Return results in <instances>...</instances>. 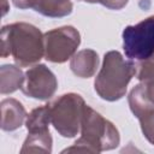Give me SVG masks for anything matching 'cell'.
<instances>
[{"instance_id": "obj_4", "label": "cell", "mask_w": 154, "mask_h": 154, "mask_svg": "<svg viewBox=\"0 0 154 154\" xmlns=\"http://www.w3.org/2000/svg\"><path fill=\"white\" fill-rule=\"evenodd\" d=\"M84 107L83 97L76 93L64 94L49 103L51 123L60 136L71 138L78 134Z\"/></svg>"}, {"instance_id": "obj_6", "label": "cell", "mask_w": 154, "mask_h": 154, "mask_svg": "<svg viewBox=\"0 0 154 154\" xmlns=\"http://www.w3.org/2000/svg\"><path fill=\"white\" fill-rule=\"evenodd\" d=\"M45 58L52 63H65L71 59L81 43V35L71 25L52 29L43 34Z\"/></svg>"}, {"instance_id": "obj_20", "label": "cell", "mask_w": 154, "mask_h": 154, "mask_svg": "<svg viewBox=\"0 0 154 154\" xmlns=\"http://www.w3.org/2000/svg\"><path fill=\"white\" fill-rule=\"evenodd\" d=\"M82 1L89 2V4H97V2H99V0H82Z\"/></svg>"}, {"instance_id": "obj_19", "label": "cell", "mask_w": 154, "mask_h": 154, "mask_svg": "<svg viewBox=\"0 0 154 154\" xmlns=\"http://www.w3.org/2000/svg\"><path fill=\"white\" fill-rule=\"evenodd\" d=\"M1 1H2V6H4L2 7V16H5L6 12H7V10H8L7 8V0H1Z\"/></svg>"}, {"instance_id": "obj_12", "label": "cell", "mask_w": 154, "mask_h": 154, "mask_svg": "<svg viewBox=\"0 0 154 154\" xmlns=\"http://www.w3.org/2000/svg\"><path fill=\"white\" fill-rule=\"evenodd\" d=\"M34 10L46 17L60 18L69 16L73 10V5L71 0H38Z\"/></svg>"}, {"instance_id": "obj_14", "label": "cell", "mask_w": 154, "mask_h": 154, "mask_svg": "<svg viewBox=\"0 0 154 154\" xmlns=\"http://www.w3.org/2000/svg\"><path fill=\"white\" fill-rule=\"evenodd\" d=\"M51 123V109L49 105L40 106L34 108L25 119V126L28 134L48 131V125Z\"/></svg>"}, {"instance_id": "obj_15", "label": "cell", "mask_w": 154, "mask_h": 154, "mask_svg": "<svg viewBox=\"0 0 154 154\" xmlns=\"http://www.w3.org/2000/svg\"><path fill=\"white\" fill-rule=\"evenodd\" d=\"M136 67V78L140 82L154 81V53L141 61H134Z\"/></svg>"}, {"instance_id": "obj_2", "label": "cell", "mask_w": 154, "mask_h": 154, "mask_svg": "<svg viewBox=\"0 0 154 154\" xmlns=\"http://www.w3.org/2000/svg\"><path fill=\"white\" fill-rule=\"evenodd\" d=\"M119 143L118 129L99 112L85 105L81 122V137L61 153H100L114 149Z\"/></svg>"}, {"instance_id": "obj_8", "label": "cell", "mask_w": 154, "mask_h": 154, "mask_svg": "<svg viewBox=\"0 0 154 154\" xmlns=\"http://www.w3.org/2000/svg\"><path fill=\"white\" fill-rule=\"evenodd\" d=\"M129 106L138 119L154 109V81L141 82L135 85L128 96Z\"/></svg>"}, {"instance_id": "obj_10", "label": "cell", "mask_w": 154, "mask_h": 154, "mask_svg": "<svg viewBox=\"0 0 154 154\" xmlns=\"http://www.w3.org/2000/svg\"><path fill=\"white\" fill-rule=\"evenodd\" d=\"M99 55L93 49H82L77 52L70 61L71 71L79 78L93 77L99 67Z\"/></svg>"}, {"instance_id": "obj_16", "label": "cell", "mask_w": 154, "mask_h": 154, "mask_svg": "<svg viewBox=\"0 0 154 154\" xmlns=\"http://www.w3.org/2000/svg\"><path fill=\"white\" fill-rule=\"evenodd\" d=\"M141 130L149 143L154 146V109L138 118Z\"/></svg>"}, {"instance_id": "obj_1", "label": "cell", "mask_w": 154, "mask_h": 154, "mask_svg": "<svg viewBox=\"0 0 154 154\" xmlns=\"http://www.w3.org/2000/svg\"><path fill=\"white\" fill-rule=\"evenodd\" d=\"M12 57L18 66L38 63L45 55L43 34L32 24L17 22L1 29V57Z\"/></svg>"}, {"instance_id": "obj_13", "label": "cell", "mask_w": 154, "mask_h": 154, "mask_svg": "<svg viewBox=\"0 0 154 154\" xmlns=\"http://www.w3.org/2000/svg\"><path fill=\"white\" fill-rule=\"evenodd\" d=\"M53 140L49 130L42 132L28 134L20 153H51L52 152Z\"/></svg>"}, {"instance_id": "obj_11", "label": "cell", "mask_w": 154, "mask_h": 154, "mask_svg": "<svg viewBox=\"0 0 154 154\" xmlns=\"http://www.w3.org/2000/svg\"><path fill=\"white\" fill-rule=\"evenodd\" d=\"M24 83V73L20 67L11 64L0 67V93L11 94L22 88Z\"/></svg>"}, {"instance_id": "obj_5", "label": "cell", "mask_w": 154, "mask_h": 154, "mask_svg": "<svg viewBox=\"0 0 154 154\" xmlns=\"http://www.w3.org/2000/svg\"><path fill=\"white\" fill-rule=\"evenodd\" d=\"M123 49L132 61L144 60L154 53V16L123 30Z\"/></svg>"}, {"instance_id": "obj_9", "label": "cell", "mask_w": 154, "mask_h": 154, "mask_svg": "<svg viewBox=\"0 0 154 154\" xmlns=\"http://www.w3.org/2000/svg\"><path fill=\"white\" fill-rule=\"evenodd\" d=\"M1 129L4 131H14L23 125L26 117L24 106L16 99H5L0 103Z\"/></svg>"}, {"instance_id": "obj_18", "label": "cell", "mask_w": 154, "mask_h": 154, "mask_svg": "<svg viewBox=\"0 0 154 154\" xmlns=\"http://www.w3.org/2000/svg\"><path fill=\"white\" fill-rule=\"evenodd\" d=\"M38 0H12L13 5L20 10H26V8H34Z\"/></svg>"}, {"instance_id": "obj_3", "label": "cell", "mask_w": 154, "mask_h": 154, "mask_svg": "<svg viewBox=\"0 0 154 154\" xmlns=\"http://www.w3.org/2000/svg\"><path fill=\"white\" fill-rule=\"evenodd\" d=\"M134 76H136L135 63L124 59L118 51H109L105 54L101 70L95 77L94 89L101 99L117 101L125 95Z\"/></svg>"}, {"instance_id": "obj_17", "label": "cell", "mask_w": 154, "mask_h": 154, "mask_svg": "<svg viewBox=\"0 0 154 154\" xmlns=\"http://www.w3.org/2000/svg\"><path fill=\"white\" fill-rule=\"evenodd\" d=\"M129 0H99V4L109 10H122L126 6Z\"/></svg>"}, {"instance_id": "obj_7", "label": "cell", "mask_w": 154, "mask_h": 154, "mask_svg": "<svg viewBox=\"0 0 154 154\" xmlns=\"http://www.w3.org/2000/svg\"><path fill=\"white\" fill-rule=\"evenodd\" d=\"M58 88L55 75L43 64H37L30 67L24 73V83L20 88L23 94L36 100L51 99Z\"/></svg>"}]
</instances>
